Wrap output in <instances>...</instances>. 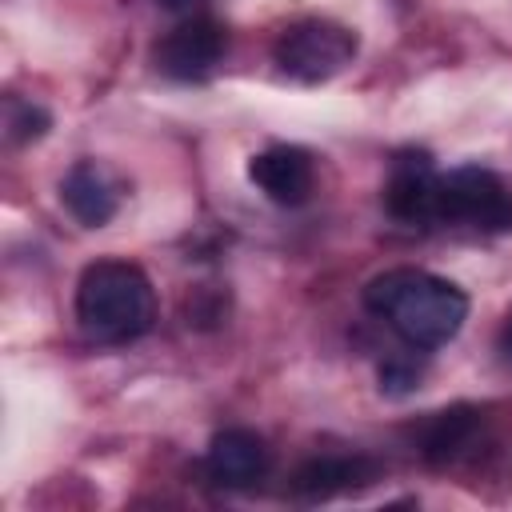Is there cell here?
I'll return each mask as SVG.
<instances>
[{
	"instance_id": "6da1fadb",
	"label": "cell",
	"mask_w": 512,
	"mask_h": 512,
	"mask_svg": "<svg viewBox=\"0 0 512 512\" xmlns=\"http://www.w3.org/2000/svg\"><path fill=\"white\" fill-rule=\"evenodd\" d=\"M360 300L412 352L444 348L468 320V292L424 268H388L364 284Z\"/></svg>"
},
{
	"instance_id": "7a4b0ae2",
	"label": "cell",
	"mask_w": 512,
	"mask_h": 512,
	"mask_svg": "<svg viewBox=\"0 0 512 512\" xmlns=\"http://www.w3.org/2000/svg\"><path fill=\"white\" fill-rule=\"evenodd\" d=\"M76 320L96 344H132L156 324V292L128 260H92L76 280Z\"/></svg>"
},
{
	"instance_id": "3957f363",
	"label": "cell",
	"mask_w": 512,
	"mask_h": 512,
	"mask_svg": "<svg viewBox=\"0 0 512 512\" xmlns=\"http://www.w3.org/2000/svg\"><path fill=\"white\" fill-rule=\"evenodd\" d=\"M356 48H360V40L352 28H344L336 20L308 16V20L288 24L276 36L272 60L284 76H292L300 84H324L356 60Z\"/></svg>"
},
{
	"instance_id": "277c9868",
	"label": "cell",
	"mask_w": 512,
	"mask_h": 512,
	"mask_svg": "<svg viewBox=\"0 0 512 512\" xmlns=\"http://www.w3.org/2000/svg\"><path fill=\"white\" fill-rule=\"evenodd\" d=\"M436 224L504 232V228H512V192L504 188V180L496 172L476 168V164L440 172V184H436Z\"/></svg>"
},
{
	"instance_id": "5b68a950",
	"label": "cell",
	"mask_w": 512,
	"mask_h": 512,
	"mask_svg": "<svg viewBox=\"0 0 512 512\" xmlns=\"http://www.w3.org/2000/svg\"><path fill=\"white\" fill-rule=\"evenodd\" d=\"M224 48H228V36L224 28L196 12V16H184L172 32H164L156 44H152V64L160 76L168 80H180V84H200L208 80L220 60H224Z\"/></svg>"
},
{
	"instance_id": "8992f818",
	"label": "cell",
	"mask_w": 512,
	"mask_h": 512,
	"mask_svg": "<svg viewBox=\"0 0 512 512\" xmlns=\"http://www.w3.org/2000/svg\"><path fill=\"white\" fill-rule=\"evenodd\" d=\"M436 184L440 172L428 152H396L388 180H384V212L408 228L416 224H436Z\"/></svg>"
},
{
	"instance_id": "52a82bcc",
	"label": "cell",
	"mask_w": 512,
	"mask_h": 512,
	"mask_svg": "<svg viewBox=\"0 0 512 512\" xmlns=\"http://www.w3.org/2000/svg\"><path fill=\"white\" fill-rule=\"evenodd\" d=\"M204 468L220 488H256L272 468V448L252 428H224L212 436Z\"/></svg>"
},
{
	"instance_id": "ba28073f",
	"label": "cell",
	"mask_w": 512,
	"mask_h": 512,
	"mask_svg": "<svg viewBox=\"0 0 512 512\" xmlns=\"http://www.w3.org/2000/svg\"><path fill=\"white\" fill-rule=\"evenodd\" d=\"M248 180L280 208H300L312 196L316 168L312 156L296 144H272L248 160Z\"/></svg>"
},
{
	"instance_id": "9c48e42d",
	"label": "cell",
	"mask_w": 512,
	"mask_h": 512,
	"mask_svg": "<svg viewBox=\"0 0 512 512\" xmlns=\"http://www.w3.org/2000/svg\"><path fill=\"white\" fill-rule=\"evenodd\" d=\"M376 464L368 456H340V452H324V456H312L304 460L296 472H292V496L296 500H332V496H344V492H360L364 484L376 480Z\"/></svg>"
},
{
	"instance_id": "30bf717a",
	"label": "cell",
	"mask_w": 512,
	"mask_h": 512,
	"mask_svg": "<svg viewBox=\"0 0 512 512\" xmlns=\"http://www.w3.org/2000/svg\"><path fill=\"white\" fill-rule=\"evenodd\" d=\"M60 204L76 224L104 228L120 208V188L96 160H76L60 180Z\"/></svg>"
},
{
	"instance_id": "8fae6325",
	"label": "cell",
	"mask_w": 512,
	"mask_h": 512,
	"mask_svg": "<svg viewBox=\"0 0 512 512\" xmlns=\"http://www.w3.org/2000/svg\"><path fill=\"white\" fill-rule=\"evenodd\" d=\"M480 408H468V404H456V408H444V412H432L428 424L420 428V456L428 464H452L460 460L472 444H476V432H480Z\"/></svg>"
},
{
	"instance_id": "7c38bea8",
	"label": "cell",
	"mask_w": 512,
	"mask_h": 512,
	"mask_svg": "<svg viewBox=\"0 0 512 512\" xmlns=\"http://www.w3.org/2000/svg\"><path fill=\"white\" fill-rule=\"evenodd\" d=\"M48 128H52V116H48L40 104L20 100V96H8V104H4V136H8L12 144H32V140H40Z\"/></svg>"
},
{
	"instance_id": "4fadbf2b",
	"label": "cell",
	"mask_w": 512,
	"mask_h": 512,
	"mask_svg": "<svg viewBox=\"0 0 512 512\" xmlns=\"http://www.w3.org/2000/svg\"><path fill=\"white\" fill-rule=\"evenodd\" d=\"M420 364L412 356H392L380 364V392L384 396H408L416 384H420Z\"/></svg>"
},
{
	"instance_id": "5bb4252c",
	"label": "cell",
	"mask_w": 512,
	"mask_h": 512,
	"mask_svg": "<svg viewBox=\"0 0 512 512\" xmlns=\"http://www.w3.org/2000/svg\"><path fill=\"white\" fill-rule=\"evenodd\" d=\"M164 12H184V16H196V8L200 4H208V0H156Z\"/></svg>"
},
{
	"instance_id": "9a60e30c",
	"label": "cell",
	"mask_w": 512,
	"mask_h": 512,
	"mask_svg": "<svg viewBox=\"0 0 512 512\" xmlns=\"http://www.w3.org/2000/svg\"><path fill=\"white\" fill-rule=\"evenodd\" d=\"M500 348H504V356H512V320H508L504 332H500Z\"/></svg>"
}]
</instances>
